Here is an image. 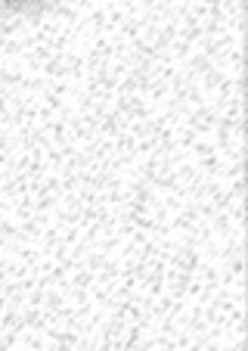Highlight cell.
<instances>
[{
  "mask_svg": "<svg viewBox=\"0 0 248 351\" xmlns=\"http://www.w3.org/2000/svg\"><path fill=\"white\" fill-rule=\"evenodd\" d=\"M47 3H53V0H0V10L22 13V10H38V7H47Z\"/></svg>",
  "mask_w": 248,
  "mask_h": 351,
  "instance_id": "1",
  "label": "cell"
}]
</instances>
